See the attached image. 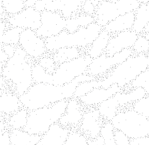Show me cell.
<instances>
[{"mask_svg": "<svg viewBox=\"0 0 149 145\" xmlns=\"http://www.w3.org/2000/svg\"><path fill=\"white\" fill-rule=\"evenodd\" d=\"M96 79L85 73L79 75L71 83L64 86L49 83H34L24 94L19 96L22 108L28 111L48 107L62 100H69L74 97L79 83Z\"/></svg>", "mask_w": 149, "mask_h": 145, "instance_id": "6da1fadb", "label": "cell"}, {"mask_svg": "<svg viewBox=\"0 0 149 145\" xmlns=\"http://www.w3.org/2000/svg\"><path fill=\"white\" fill-rule=\"evenodd\" d=\"M92 58L82 54L79 57L56 66L54 72L49 74L35 62L32 65V78L34 83H49L56 86H64L71 83L76 78L86 73Z\"/></svg>", "mask_w": 149, "mask_h": 145, "instance_id": "7a4b0ae2", "label": "cell"}, {"mask_svg": "<svg viewBox=\"0 0 149 145\" xmlns=\"http://www.w3.org/2000/svg\"><path fill=\"white\" fill-rule=\"evenodd\" d=\"M34 63L23 49L17 46L14 56L9 58L1 67V75L6 81L12 83L14 93L19 96L24 94L34 84L32 78Z\"/></svg>", "mask_w": 149, "mask_h": 145, "instance_id": "3957f363", "label": "cell"}, {"mask_svg": "<svg viewBox=\"0 0 149 145\" xmlns=\"http://www.w3.org/2000/svg\"><path fill=\"white\" fill-rule=\"evenodd\" d=\"M148 55H132L125 61L113 68L107 75L101 78V88H109L116 84L122 90L128 87L141 72L148 68Z\"/></svg>", "mask_w": 149, "mask_h": 145, "instance_id": "277c9868", "label": "cell"}, {"mask_svg": "<svg viewBox=\"0 0 149 145\" xmlns=\"http://www.w3.org/2000/svg\"><path fill=\"white\" fill-rule=\"evenodd\" d=\"M102 29V26L93 22L86 27H81L74 33H69L64 30L58 35L45 39L47 52L51 54L65 47L87 48L97 38Z\"/></svg>", "mask_w": 149, "mask_h": 145, "instance_id": "5b68a950", "label": "cell"}, {"mask_svg": "<svg viewBox=\"0 0 149 145\" xmlns=\"http://www.w3.org/2000/svg\"><path fill=\"white\" fill-rule=\"evenodd\" d=\"M68 100L59 101L48 107L29 111L27 122L23 130L31 135H44L54 124L58 123L64 114Z\"/></svg>", "mask_w": 149, "mask_h": 145, "instance_id": "8992f818", "label": "cell"}, {"mask_svg": "<svg viewBox=\"0 0 149 145\" xmlns=\"http://www.w3.org/2000/svg\"><path fill=\"white\" fill-rule=\"evenodd\" d=\"M111 122L115 130L123 132L130 139L149 135L148 118L132 109L119 110Z\"/></svg>", "mask_w": 149, "mask_h": 145, "instance_id": "52a82bcc", "label": "cell"}, {"mask_svg": "<svg viewBox=\"0 0 149 145\" xmlns=\"http://www.w3.org/2000/svg\"><path fill=\"white\" fill-rule=\"evenodd\" d=\"M140 5L136 0L101 1L96 7L95 23L104 27L109 22L128 12H134Z\"/></svg>", "mask_w": 149, "mask_h": 145, "instance_id": "ba28073f", "label": "cell"}, {"mask_svg": "<svg viewBox=\"0 0 149 145\" xmlns=\"http://www.w3.org/2000/svg\"><path fill=\"white\" fill-rule=\"evenodd\" d=\"M132 55H134V53L131 48L123 50L111 56L103 53L101 56L92 59L86 73L96 78H102L107 75L115 66L123 63Z\"/></svg>", "mask_w": 149, "mask_h": 145, "instance_id": "9c48e42d", "label": "cell"}, {"mask_svg": "<svg viewBox=\"0 0 149 145\" xmlns=\"http://www.w3.org/2000/svg\"><path fill=\"white\" fill-rule=\"evenodd\" d=\"M86 0H38L34 8L38 12H56L61 14L65 19L79 14L82 5Z\"/></svg>", "mask_w": 149, "mask_h": 145, "instance_id": "30bf717a", "label": "cell"}, {"mask_svg": "<svg viewBox=\"0 0 149 145\" xmlns=\"http://www.w3.org/2000/svg\"><path fill=\"white\" fill-rule=\"evenodd\" d=\"M18 46L23 49L32 61H37L48 53L46 48L45 39L38 36L34 30H22Z\"/></svg>", "mask_w": 149, "mask_h": 145, "instance_id": "8fae6325", "label": "cell"}, {"mask_svg": "<svg viewBox=\"0 0 149 145\" xmlns=\"http://www.w3.org/2000/svg\"><path fill=\"white\" fill-rule=\"evenodd\" d=\"M66 19L58 12L44 11L41 12V26L36 34L46 39L58 35L65 30Z\"/></svg>", "mask_w": 149, "mask_h": 145, "instance_id": "7c38bea8", "label": "cell"}, {"mask_svg": "<svg viewBox=\"0 0 149 145\" xmlns=\"http://www.w3.org/2000/svg\"><path fill=\"white\" fill-rule=\"evenodd\" d=\"M6 21L9 27H18L22 29L36 31L41 26V12L34 7H26L15 15L8 16Z\"/></svg>", "mask_w": 149, "mask_h": 145, "instance_id": "4fadbf2b", "label": "cell"}, {"mask_svg": "<svg viewBox=\"0 0 149 145\" xmlns=\"http://www.w3.org/2000/svg\"><path fill=\"white\" fill-rule=\"evenodd\" d=\"M104 120L96 108L84 110L78 130L87 139H95L100 135V131Z\"/></svg>", "mask_w": 149, "mask_h": 145, "instance_id": "5bb4252c", "label": "cell"}, {"mask_svg": "<svg viewBox=\"0 0 149 145\" xmlns=\"http://www.w3.org/2000/svg\"><path fill=\"white\" fill-rule=\"evenodd\" d=\"M84 110L85 108L78 99L73 97L67 101L66 111L60 118L58 124L71 130H78Z\"/></svg>", "mask_w": 149, "mask_h": 145, "instance_id": "9a60e30c", "label": "cell"}, {"mask_svg": "<svg viewBox=\"0 0 149 145\" xmlns=\"http://www.w3.org/2000/svg\"><path fill=\"white\" fill-rule=\"evenodd\" d=\"M138 36L133 30L122 31L111 35L105 53L107 56H111L123 50L131 48Z\"/></svg>", "mask_w": 149, "mask_h": 145, "instance_id": "2e32d148", "label": "cell"}, {"mask_svg": "<svg viewBox=\"0 0 149 145\" xmlns=\"http://www.w3.org/2000/svg\"><path fill=\"white\" fill-rule=\"evenodd\" d=\"M122 90H123L118 87L116 84L112 85L107 89L103 88H94L88 93L80 97L79 101L84 108H95L101 102L110 98L116 93L121 92Z\"/></svg>", "mask_w": 149, "mask_h": 145, "instance_id": "e0dca14e", "label": "cell"}, {"mask_svg": "<svg viewBox=\"0 0 149 145\" xmlns=\"http://www.w3.org/2000/svg\"><path fill=\"white\" fill-rule=\"evenodd\" d=\"M71 130L58 123L54 124L47 132L42 135L40 141L36 145H64Z\"/></svg>", "mask_w": 149, "mask_h": 145, "instance_id": "ac0fdd59", "label": "cell"}, {"mask_svg": "<svg viewBox=\"0 0 149 145\" xmlns=\"http://www.w3.org/2000/svg\"><path fill=\"white\" fill-rule=\"evenodd\" d=\"M22 108L19 96L15 93L6 92L0 95V119H4Z\"/></svg>", "mask_w": 149, "mask_h": 145, "instance_id": "d6986e66", "label": "cell"}, {"mask_svg": "<svg viewBox=\"0 0 149 145\" xmlns=\"http://www.w3.org/2000/svg\"><path fill=\"white\" fill-rule=\"evenodd\" d=\"M134 12H128L125 14L121 15L109 22L105 26L103 27L108 33L113 35L122 31H128L132 29L134 21Z\"/></svg>", "mask_w": 149, "mask_h": 145, "instance_id": "ffe728a7", "label": "cell"}, {"mask_svg": "<svg viewBox=\"0 0 149 145\" xmlns=\"http://www.w3.org/2000/svg\"><path fill=\"white\" fill-rule=\"evenodd\" d=\"M110 37L111 34L103 29L99 33L97 38L93 41L88 48H86V50L84 51L86 54L93 59L101 56L103 53H105L106 48H107Z\"/></svg>", "mask_w": 149, "mask_h": 145, "instance_id": "44dd1931", "label": "cell"}, {"mask_svg": "<svg viewBox=\"0 0 149 145\" xmlns=\"http://www.w3.org/2000/svg\"><path fill=\"white\" fill-rule=\"evenodd\" d=\"M146 95H148V94L144 90V89L141 88H136L128 91L122 90L121 92L116 93L113 96L117 100L118 106L121 108L128 105L133 104L139 99L145 97Z\"/></svg>", "mask_w": 149, "mask_h": 145, "instance_id": "7402d4cb", "label": "cell"}, {"mask_svg": "<svg viewBox=\"0 0 149 145\" xmlns=\"http://www.w3.org/2000/svg\"><path fill=\"white\" fill-rule=\"evenodd\" d=\"M11 145H36L40 141L41 135H31L24 130H10Z\"/></svg>", "mask_w": 149, "mask_h": 145, "instance_id": "603a6c76", "label": "cell"}, {"mask_svg": "<svg viewBox=\"0 0 149 145\" xmlns=\"http://www.w3.org/2000/svg\"><path fill=\"white\" fill-rule=\"evenodd\" d=\"M134 21L131 30L138 35L142 34L146 26L149 24V5L142 4L134 12Z\"/></svg>", "mask_w": 149, "mask_h": 145, "instance_id": "cb8c5ba5", "label": "cell"}, {"mask_svg": "<svg viewBox=\"0 0 149 145\" xmlns=\"http://www.w3.org/2000/svg\"><path fill=\"white\" fill-rule=\"evenodd\" d=\"M84 53V51L81 48L76 47H65L56 50L54 53H51V55L55 64L58 66L68 61H72Z\"/></svg>", "mask_w": 149, "mask_h": 145, "instance_id": "d4e9b609", "label": "cell"}, {"mask_svg": "<svg viewBox=\"0 0 149 145\" xmlns=\"http://www.w3.org/2000/svg\"><path fill=\"white\" fill-rule=\"evenodd\" d=\"M95 22L93 16L81 14L66 19L65 31L69 33H74L81 27H86Z\"/></svg>", "mask_w": 149, "mask_h": 145, "instance_id": "484cf974", "label": "cell"}, {"mask_svg": "<svg viewBox=\"0 0 149 145\" xmlns=\"http://www.w3.org/2000/svg\"><path fill=\"white\" fill-rule=\"evenodd\" d=\"M96 108L99 110L103 119L104 121H110V122L120 110L117 100H116L113 95L99 104Z\"/></svg>", "mask_w": 149, "mask_h": 145, "instance_id": "4316f807", "label": "cell"}, {"mask_svg": "<svg viewBox=\"0 0 149 145\" xmlns=\"http://www.w3.org/2000/svg\"><path fill=\"white\" fill-rule=\"evenodd\" d=\"M28 115L29 111L24 108L11 115L5 120L9 130H23L27 122Z\"/></svg>", "mask_w": 149, "mask_h": 145, "instance_id": "83f0119b", "label": "cell"}, {"mask_svg": "<svg viewBox=\"0 0 149 145\" xmlns=\"http://www.w3.org/2000/svg\"><path fill=\"white\" fill-rule=\"evenodd\" d=\"M22 29L18 27H9L3 34H0V42L2 45H14L18 46Z\"/></svg>", "mask_w": 149, "mask_h": 145, "instance_id": "f1b7e54d", "label": "cell"}, {"mask_svg": "<svg viewBox=\"0 0 149 145\" xmlns=\"http://www.w3.org/2000/svg\"><path fill=\"white\" fill-rule=\"evenodd\" d=\"M101 88V78L94 79L90 81H85L79 83L74 93V98L79 99L92 90L94 88Z\"/></svg>", "mask_w": 149, "mask_h": 145, "instance_id": "f546056e", "label": "cell"}, {"mask_svg": "<svg viewBox=\"0 0 149 145\" xmlns=\"http://www.w3.org/2000/svg\"><path fill=\"white\" fill-rule=\"evenodd\" d=\"M1 4L8 16L17 14L26 8L25 0H2Z\"/></svg>", "mask_w": 149, "mask_h": 145, "instance_id": "4dcf8cb0", "label": "cell"}, {"mask_svg": "<svg viewBox=\"0 0 149 145\" xmlns=\"http://www.w3.org/2000/svg\"><path fill=\"white\" fill-rule=\"evenodd\" d=\"M114 130L115 129L110 121H104L100 131V136L104 139V145H116L113 137Z\"/></svg>", "mask_w": 149, "mask_h": 145, "instance_id": "1f68e13d", "label": "cell"}, {"mask_svg": "<svg viewBox=\"0 0 149 145\" xmlns=\"http://www.w3.org/2000/svg\"><path fill=\"white\" fill-rule=\"evenodd\" d=\"M149 70L148 68L141 72L137 77L130 83L128 86L129 89H134L136 88H141L148 95L149 93Z\"/></svg>", "mask_w": 149, "mask_h": 145, "instance_id": "d6a6232c", "label": "cell"}, {"mask_svg": "<svg viewBox=\"0 0 149 145\" xmlns=\"http://www.w3.org/2000/svg\"><path fill=\"white\" fill-rule=\"evenodd\" d=\"M133 53L135 55L146 54L148 55L149 52V40L143 34L138 36L136 41L134 42L132 48Z\"/></svg>", "mask_w": 149, "mask_h": 145, "instance_id": "836d02e7", "label": "cell"}, {"mask_svg": "<svg viewBox=\"0 0 149 145\" xmlns=\"http://www.w3.org/2000/svg\"><path fill=\"white\" fill-rule=\"evenodd\" d=\"M87 139L78 130H71L64 145H87Z\"/></svg>", "mask_w": 149, "mask_h": 145, "instance_id": "e575fe53", "label": "cell"}, {"mask_svg": "<svg viewBox=\"0 0 149 145\" xmlns=\"http://www.w3.org/2000/svg\"><path fill=\"white\" fill-rule=\"evenodd\" d=\"M149 97L148 95L139 99V100L133 103L132 110L139 113L141 115L149 118Z\"/></svg>", "mask_w": 149, "mask_h": 145, "instance_id": "d590c367", "label": "cell"}, {"mask_svg": "<svg viewBox=\"0 0 149 145\" xmlns=\"http://www.w3.org/2000/svg\"><path fill=\"white\" fill-rule=\"evenodd\" d=\"M39 66H42L46 72L49 74H52L54 72L57 65L55 64L53 58L50 53H47L45 56H42L36 61Z\"/></svg>", "mask_w": 149, "mask_h": 145, "instance_id": "8d00e7d4", "label": "cell"}, {"mask_svg": "<svg viewBox=\"0 0 149 145\" xmlns=\"http://www.w3.org/2000/svg\"><path fill=\"white\" fill-rule=\"evenodd\" d=\"M113 137L116 145H130V139L121 131L114 130Z\"/></svg>", "mask_w": 149, "mask_h": 145, "instance_id": "74e56055", "label": "cell"}, {"mask_svg": "<svg viewBox=\"0 0 149 145\" xmlns=\"http://www.w3.org/2000/svg\"><path fill=\"white\" fill-rule=\"evenodd\" d=\"M81 10L83 14L93 16L96 12V6L90 0H86L82 5Z\"/></svg>", "mask_w": 149, "mask_h": 145, "instance_id": "f35d334b", "label": "cell"}, {"mask_svg": "<svg viewBox=\"0 0 149 145\" xmlns=\"http://www.w3.org/2000/svg\"><path fill=\"white\" fill-rule=\"evenodd\" d=\"M130 145H149V137H142L130 139Z\"/></svg>", "mask_w": 149, "mask_h": 145, "instance_id": "ab89813d", "label": "cell"}, {"mask_svg": "<svg viewBox=\"0 0 149 145\" xmlns=\"http://www.w3.org/2000/svg\"><path fill=\"white\" fill-rule=\"evenodd\" d=\"M0 145H11L9 130L0 135Z\"/></svg>", "mask_w": 149, "mask_h": 145, "instance_id": "60d3db41", "label": "cell"}, {"mask_svg": "<svg viewBox=\"0 0 149 145\" xmlns=\"http://www.w3.org/2000/svg\"><path fill=\"white\" fill-rule=\"evenodd\" d=\"M17 46L14 45H3L1 50L7 55L8 57L11 58L14 56L16 49H17Z\"/></svg>", "mask_w": 149, "mask_h": 145, "instance_id": "b9f144b4", "label": "cell"}, {"mask_svg": "<svg viewBox=\"0 0 149 145\" xmlns=\"http://www.w3.org/2000/svg\"><path fill=\"white\" fill-rule=\"evenodd\" d=\"M87 145H104V139L100 135L95 139H88Z\"/></svg>", "mask_w": 149, "mask_h": 145, "instance_id": "7bdbcfd3", "label": "cell"}, {"mask_svg": "<svg viewBox=\"0 0 149 145\" xmlns=\"http://www.w3.org/2000/svg\"><path fill=\"white\" fill-rule=\"evenodd\" d=\"M9 58L8 57L7 55L6 54V53H4L2 50H1V51H0V65L1 66V67H2L3 65H4V64L7 62Z\"/></svg>", "mask_w": 149, "mask_h": 145, "instance_id": "ee69618b", "label": "cell"}, {"mask_svg": "<svg viewBox=\"0 0 149 145\" xmlns=\"http://www.w3.org/2000/svg\"><path fill=\"white\" fill-rule=\"evenodd\" d=\"M8 26L9 27V24L6 20H2V21H0V34H3L8 29Z\"/></svg>", "mask_w": 149, "mask_h": 145, "instance_id": "f6af8a7d", "label": "cell"}, {"mask_svg": "<svg viewBox=\"0 0 149 145\" xmlns=\"http://www.w3.org/2000/svg\"><path fill=\"white\" fill-rule=\"evenodd\" d=\"M8 127L7 125V123H6L5 120L4 119H0V135L2 134L3 132H5L6 130H8Z\"/></svg>", "mask_w": 149, "mask_h": 145, "instance_id": "bcb514c9", "label": "cell"}, {"mask_svg": "<svg viewBox=\"0 0 149 145\" xmlns=\"http://www.w3.org/2000/svg\"><path fill=\"white\" fill-rule=\"evenodd\" d=\"M6 13L4 12V9L3 8L1 4H0V21H2V20H6V17H5Z\"/></svg>", "mask_w": 149, "mask_h": 145, "instance_id": "7dc6e473", "label": "cell"}, {"mask_svg": "<svg viewBox=\"0 0 149 145\" xmlns=\"http://www.w3.org/2000/svg\"><path fill=\"white\" fill-rule=\"evenodd\" d=\"M38 0H25V6H26V7H34V4Z\"/></svg>", "mask_w": 149, "mask_h": 145, "instance_id": "c3c4849f", "label": "cell"}, {"mask_svg": "<svg viewBox=\"0 0 149 145\" xmlns=\"http://www.w3.org/2000/svg\"><path fill=\"white\" fill-rule=\"evenodd\" d=\"M1 75H0V90L4 89V86H5V84H6L5 79H4V77L1 76Z\"/></svg>", "mask_w": 149, "mask_h": 145, "instance_id": "681fc988", "label": "cell"}, {"mask_svg": "<svg viewBox=\"0 0 149 145\" xmlns=\"http://www.w3.org/2000/svg\"><path fill=\"white\" fill-rule=\"evenodd\" d=\"M140 4H148L149 0H136Z\"/></svg>", "mask_w": 149, "mask_h": 145, "instance_id": "f907efd6", "label": "cell"}, {"mask_svg": "<svg viewBox=\"0 0 149 145\" xmlns=\"http://www.w3.org/2000/svg\"><path fill=\"white\" fill-rule=\"evenodd\" d=\"M2 44L1 43V42H0V51H1V49H2Z\"/></svg>", "mask_w": 149, "mask_h": 145, "instance_id": "816d5d0a", "label": "cell"}, {"mask_svg": "<svg viewBox=\"0 0 149 145\" xmlns=\"http://www.w3.org/2000/svg\"><path fill=\"white\" fill-rule=\"evenodd\" d=\"M1 1H2V0H0V4H1Z\"/></svg>", "mask_w": 149, "mask_h": 145, "instance_id": "f5cc1de1", "label": "cell"}, {"mask_svg": "<svg viewBox=\"0 0 149 145\" xmlns=\"http://www.w3.org/2000/svg\"><path fill=\"white\" fill-rule=\"evenodd\" d=\"M0 67H1V65H0Z\"/></svg>", "mask_w": 149, "mask_h": 145, "instance_id": "db71d44e", "label": "cell"}]
</instances>
